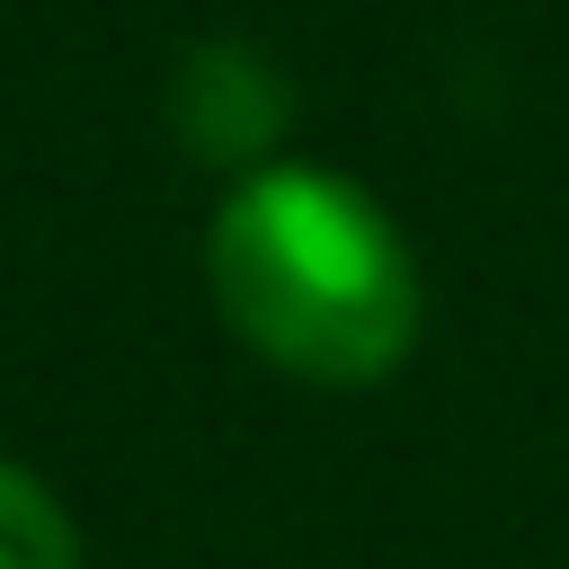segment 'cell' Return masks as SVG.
Instances as JSON below:
<instances>
[{"mask_svg":"<svg viewBox=\"0 0 569 569\" xmlns=\"http://www.w3.org/2000/svg\"><path fill=\"white\" fill-rule=\"evenodd\" d=\"M0 569H80V533L53 507V489L18 462H0Z\"/></svg>","mask_w":569,"mask_h":569,"instance_id":"3","label":"cell"},{"mask_svg":"<svg viewBox=\"0 0 569 569\" xmlns=\"http://www.w3.org/2000/svg\"><path fill=\"white\" fill-rule=\"evenodd\" d=\"M169 116H178L196 160H222V169L249 178V169H267V142L284 133V80L249 44H196L178 62Z\"/></svg>","mask_w":569,"mask_h":569,"instance_id":"2","label":"cell"},{"mask_svg":"<svg viewBox=\"0 0 569 569\" xmlns=\"http://www.w3.org/2000/svg\"><path fill=\"white\" fill-rule=\"evenodd\" d=\"M204 284L240 347L329 391L400 373L427 311L400 222L356 178L311 160H267L222 196L204 231Z\"/></svg>","mask_w":569,"mask_h":569,"instance_id":"1","label":"cell"}]
</instances>
